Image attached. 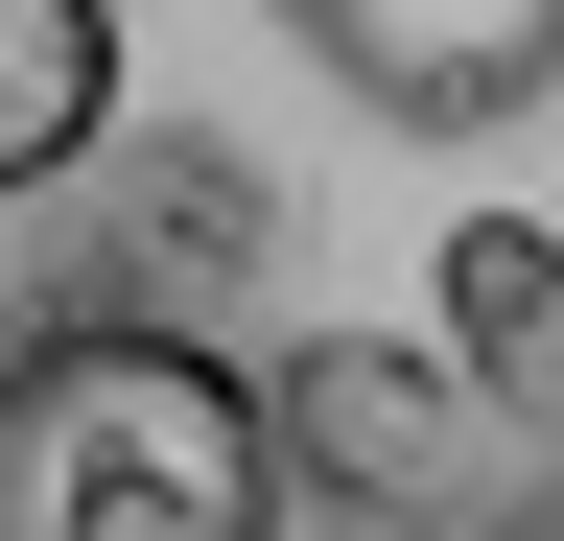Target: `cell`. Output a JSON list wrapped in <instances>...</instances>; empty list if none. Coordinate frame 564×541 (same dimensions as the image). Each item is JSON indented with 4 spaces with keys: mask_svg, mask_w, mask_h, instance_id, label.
<instances>
[{
    "mask_svg": "<svg viewBox=\"0 0 564 541\" xmlns=\"http://www.w3.org/2000/svg\"><path fill=\"white\" fill-rule=\"evenodd\" d=\"M282 400L188 306H24L0 329V541H282Z\"/></svg>",
    "mask_w": 564,
    "mask_h": 541,
    "instance_id": "1",
    "label": "cell"
},
{
    "mask_svg": "<svg viewBox=\"0 0 564 541\" xmlns=\"http://www.w3.org/2000/svg\"><path fill=\"white\" fill-rule=\"evenodd\" d=\"M282 400V470H306L329 518H470V447H494V400L447 377V329H306V354L259 377Z\"/></svg>",
    "mask_w": 564,
    "mask_h": 541,
    "instance_id": "2",
    "label": "cell"
},
{
    "mask_svg": "<svg viewBox=\"0 0 564 541\" xmlns=\"http://www.w3.org/2000/svg\"><path fill=\"white\" fill-rule=\"evenodd\" d=\"M329 95H377L400 142H494V118L564 95V0H282Z\"/></svg>",
    "mask_w": 564,
    "mask_h": 541,
    "instance_id": "3",
    "label": "cell"
},
{
    "mask_svg": "<svg viewBox=\"0 0 564 541\" xmlns=\"http://www.w3.org/2000/svg\"><path fill=\"white\" fill-rule=\"evenodd\" d=\"M423 329H447V377L494 400V447H564V213H447Z\"/></svg>",
    "mask_w": 564,
    "mask_h": 541,
    "instance_id": "4",
    "label": "cell"
},
{
    "mask_svg": "<svg viewBox=\"0 0 564 541\" xmlns=\"http://www.w3.org/2000/svg\"><path fill=\"white\" fill-rule=\"evenodd\" d=\"M118 165V0H0V213Z\"/></svg>",
    "mask_w": 564,
    "mask_h": 541,
    "instance_id": "5",
    "label": "cell"
}]
</instances>
